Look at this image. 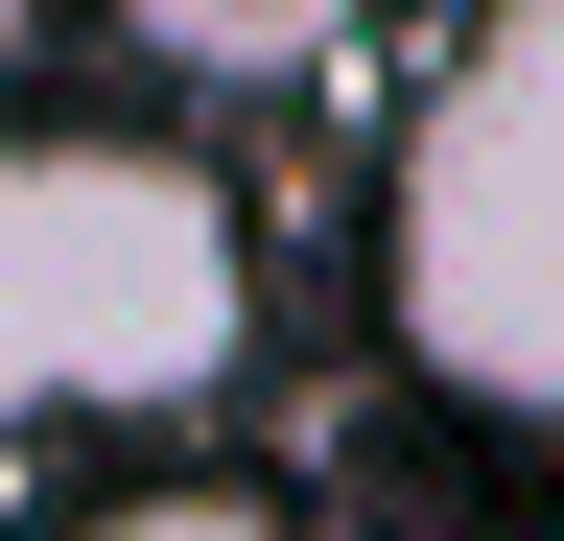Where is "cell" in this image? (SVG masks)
Here are the masks:
<instances>
[{"label": "cell", "instance_id": "6da1fadb", "mask_svg": "<svg viewBox=\"0 0 564 541\" xmlns=\"http://www.w3.org/2000/svg\"><path fill=\"white\" fill-rule=\"evenodd\" d=\"M259 354V213L165 118H0V447L188 424Z\"/></svg>", "mask_w": 564, "mask_h": 541}, {"label": "cell", "instance_id": "7a4b0ae2", "mask_svg": "<svg viewBox=\"0 0 564 541\" xmlns=\"http://www.w3.org/2000/svg\"><path fill=\"white\" fill-rule=\"evenodd\" d=\"M377 329L470 424H564V0H494L400 95L377 165Z\"/></svg>", "mask_w": 564, "mask_h": 541}, {"label": "cell", "instance_id": "277c9868", "mask_svg": "<svg viewBox=\"0 0 564 541\" xmlns=\"http://www.w3.org/2000/svg\"><path fill=\"white\" fill-rule=\"evenodd\" d=\"M118 541H259V518H118Z\"/></svg>", "mask_w": 564, "mask_h": 541}, {"label": "cell", "instance_id": "3957f363", "mask_svg": "<svg viewBox=\"0 0 564 541\" xmlns=\"http://www.w3.org/2000/svg\"><path fill=\"white\" fill-rule=\"evenodd\" d=\"M24 72H47V0H0V118H24Z\"/></svg>", "mask_w": 564, "mask_h": 541}]
</instances>
